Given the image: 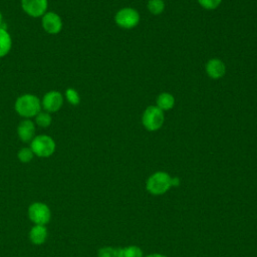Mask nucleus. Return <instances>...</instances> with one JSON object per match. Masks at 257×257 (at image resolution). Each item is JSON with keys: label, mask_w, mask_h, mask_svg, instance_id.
I'll return each mask as SVG.
<instances>
[{"label": "nucleus", "mask_w": 257, "mask_h": 257, "mask_svg": "<svg viewBox=\"0 0 257 257\" xmlns=\"http://www.w3.org/2000/svg\"><path fill=\"white\" fill-rule=\"evenodd\" d=\"M175 104V97L169 92H162L157 96L156 105L163 111L170 110Z\"/></svg>", "instance_id": "nucleus-14"}, {"label": "nucleus", "mask_w": 257, "mask_h": 257, "mask_svg": "<svg viewBox=\"0 0 257 257\" xmlns=\"http://www.w3.org/2000/svg\"><path fill=\"white\" fill-rule=\"evenodd\" d=\"M12 47V38L10 33L5 29L0 27V58L6 56Z\"/></svg>", "instance_id": "nucleus-13"}, {"label": "nucleus", "mask_w": 257, "mask_h": 257, "mask_svg": "<svg viewBox=\"0 0 257 257\" xmlns=\"http://www.w3.org/2000/svg\"><path fill=\"white\" fill-rule=\"evenodd\" d=\"M206 73L210 78L219 79L222 78L226 73V65L219 58H211L205 65Z\"/></svg>", "instance_id": "nucleus-11"}, {"label": "nucleus", "mask_w": 257, "mask_h": 257, "mask_svg": "<svg viewBox=\"0 0 257 257\" xmlns=\"http://www.w3.org/2000/svg\"><path fill=\"white\" fill-rule=\"evenodd\" d=\"M146 257H167V256L163 255V254H160V253H153V254H150Z\"/></svg>", "instance_id": "nucleus-23"}, {"label": "nucleus", "mask_w": 257, "mask_h": 257, "mask_svg": "<svg viewBox=\"0 0 257 257\" xmlns=\"http://www.w3.org/2000/svg\"><path fill=\"white\" fill-rule=\"evenodd\" d=\"M198 3L207 10H214L218 8L222 2V0H197Z\"/></svg>", "instance_id": "nucleus-21"}, {"label": "nucleus", "mask_w": 257, "mask_h": 257, "mask_svg": "<svg viewBox=\"0 0 257 257\" xmlns=\"http://www.w3.org/2000/svg\"><path fill=\"white\" fill-rule=\"evenodd\" d=\"M48 237V230L44 225H34L29 231V240L35 245H42Z\"/></svg>", "instance_id": "nucleus-12"}, {"label": "nucleus", "mask_w": 257, "mask_h": 257, "mask_svg": "<svg viewBox=\"0 0 257 257\" xmlns=\"http://www.w3.org/2000/svg\"><path fill=\"white\" fill-rule=\"evenodd\" d=\"M117 257H144L143 251L139 246L130 245L126 247L118 248Z\"/></svg>", "instance_id": "nucleus-15"}, {"label": "nucleus", "mask_w": 257, "mask_h": 257, "mask_svg": "<svg viewBox=\"0 0 257 257\" xmlns=\"http://www.w3.org/2000/svg\"><path fill=\"white\" fill-rule=\"evenodd\" d=\"M2 22H3V15H2V13H1V11H0V27H1V25H2Z\"/></svg>", "instance_id": "nucleus-24"}, {"label": "nucleus", "mask_w": 257, "mask_h": 257, "mask_svg": "<svg viewBox=\"0 0 257 257\" xmlns=\"http://www.w3.org/2000/svg\"><path fill=\"white\" fill-rule=\"evenodd\" d=\"M28 218L34 225H46L51 219V211L48 205L42 202H34L28 207Z\"/></svg>", "instance_id": "nucleus-5"}, {"label": "nucleus", "mask_w": 257, "mask_h": 257, "mask_svg": "<svg viewBox=\"0 0 257 257\" xmlns=\"http://www.w3.org/2000/svg\"><path fill=\"white\" fill-rule=\"evenodd\" d=\"M17 158L18 160L23 163V164H27L30 163L33 158H34V154L32 152V150L30 149V147H23L21 148L18 153H17Z\"/></svg>", "instance_id": "nucleus-19"}, {"label": "nucleus", "mask_w": 257, "mask_h": 257, "mask_svg": "<svg viewBox=\"0 0 257 257\" xmlns=\"http://www.w3.org/2000/svg\"><path fill=\"white\" fill-rule=\"evenodd\" d=\"M118 248H114L111 246H104L98 249L97 257H117Z\"/></svg>", "instance_id": "nucleus-20"}, {"label": "nucleus", "mask_w": 257, "mask_h": 257, "mask_svg": "<svg viewBox=\"0 0 257 257\" xmlns=\"http://www.w3.org/2000/svg\"><path fill=\"white\" fill-rule=\"evenodd\" d=\"M41 26L43 30L51 35L58 34L63 27L61 17L54 11H47L41 17Z\"/></svg>", "instance_id": "nucleus-9"}, {"label": "nucleus", "mask_w": 257, "mask_h": 257, "mask_svg": "<svg viewBox=\"0 0 257 257\" xmlns=\"http://www.w3.org/2000/svg\"><path fill=\"white\" fill-rule=\"evenodd\" d=\"M147 7L153 15H160L165 9V2L164 0H149Z\"/></svg>", "instance_id": "nucleus-18"}, {"label": "nucleus", "mask_w": 257, "mask_h": 257, "mask_svg": "<svg viewBox=\"0 0 257 257\" xmlns=\"http://www.w3.org/2000/svg\"><path fill=\"white\" fill-rule=\"evenodd\" d=\"M29 144L34 156L39 158H49L56 150V143L53 138L44 134L35 136Z\"/></svg>", "instance_id": "nucleus-3"}, {"label": "nucleus", "mask_w": 257, "mask_h": 257, "mask_svg": "<svg viewBox=\"0 0 257 257\" xmlns=\"http://www.w3.org/2000/svg\"><path fill=\"white\" fill-rule=\"evenodd\" d=\"M40 98L32 93H24L18 96L14 103V109L22 118L32 119L41 111Z\"/></svg>", "instance_id": "nucleus-1"}, {"label": "nucleus", "mask_w": 257, "mask_h": 257, "mask_svg": "<svg viewBox=\"0 0 257 257\" xmlns=\"http://www.w3.org/2000/svg\"><path fill=\"white\" fill-rule=\"evenodd\" d=\"M20 5L25 14L38 18L47 12L48 0H20Z\"/></svg>", "instance_id": "nucleus-8"}, {"label": "nucleus", "mask_w": 257, "mask_h": 257, "mask_svg": "<svg viewBox=\"0 0 257 257\" xmlns=\"http://www.w3.org/2000/svg\"><path fill=\"white\" fill-rule=\"evenodd\" d=\"M64 102V95L58 90H49L47 91L42 99H41V106L43 110L52 113L58 111Z\"/></svg>", "instance_id": "nucleus-7"}, {"label": "nucleus", "mask_w": 257, "mask_h": 257, "mask_svg": "<svg viewBox=\"0 0 257 257\" xmlns=\"http://www.w3.org/2000/svg\"><path fill=\"white\" fill-rule=\"evenodd\" d=\"M172 177L163 171H159L151 175L146 182L147 191L155 196H160L169 191L172 187Z\"/></svg>", "instance_id": "nucleus-2"}, {"label": "nucleus", "mask_w": 257, "mask_h": 257, "mask_svg": "<svg viewBox=\"0 0 257 257\" xmlns=\"http://www.w3.org/2000/svg\"><path fill=\"white\" fill-rule=\"evenodd\" d=\"M165 121L164 111L157 105L148 106L142 115V123L149 132H155L161 128Z\"/></svg>", "instance_id": "nucleus-4"}, {"label": "nucleus", "mask_w": 257, "mask_h": 257, "mask_svg": "<svg viewBox=\"0 0 257 257\" xmlns=\"http://www.w3.org/2000/svg\"><path fill=\"white\" fill-rule=\"evenodd\" d=\"M139 12L132 7H124L119 9L114 15L115 24L122 29L135 28L140 23Z\"/></svg>", "instance_id": "nucleus-6"}, {"label": "nucleus", "mask_w": 257, "mask_h": 257, "mask_svg": "<svg viewBox=\"0 0 257 257\" xmlns=\"http://www.w3.org/2000/svg\"><path fill=\"white\" fill-rule=\"evenodd\" d=\"M17 136L22 143H30L35 137V122L29 118H23L17 125Z\"/></svg>", "instance_id": "nucleus-10"}, {"label": "nucleus", "mask_w": 257, "mask_h": 257, "mask_svg": "<svg viewBox=\"0 0 257 257\" xmlns=\"http://www.w3.org/2000/svg\"><path fill=\"white\" fill-rule=\"evenodd\" d=\"M35 119V123L42 128H46L48 126H50L51 122H52V116L51 113L45 111V110H41L40 112L37 113V115L34 117Z\"/></svg>", "instance_id": "nucleus-16"}, {"label": "nucleus", "mask_w": 257, "mask_h": 257, "mask_svg": "<svg viewBox=\"0 0 257 257\" xmlns=\"http://www.w3.org/2000/svg\"><path fill=\"white\" fill-rule=\"evenodd\" d=\"M171 183H172V186L177 187V186L180 184V179H179L178 177H174V178H172Z\"/></svg>", "instance_id": "nucleus-22"}, {"label": "nucleus", "mask_w": 257, "mask_h": 257, "mask_svg": "<svg viewBox=\"0 0 257 257\" xmlns=\"http://www.w3.org/2000/svg\"><path fill=\"white\" fill-rule=\"evenodd\" d=\"M64 97L66 101L71 105H77L80 102V95L78 91L73 87H67L64 91Z\"/></svg>", "instance_id": "nucleus-17"}]
</instances>
